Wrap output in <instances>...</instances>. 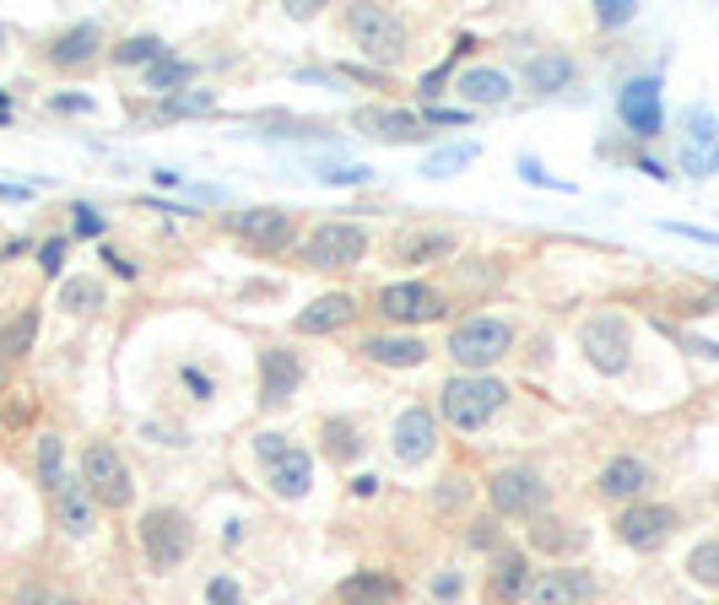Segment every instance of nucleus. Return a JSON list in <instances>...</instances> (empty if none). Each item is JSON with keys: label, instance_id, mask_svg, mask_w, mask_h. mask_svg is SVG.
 <instances>
[{"label": "nucleus", "instance_id": "2f4dec72", "mask_svg": "<svg viewBox=\"0 0 719 605\" xmlns=\"http://www.w3.org/2000/svg\"><path fill=\"white\" fill-rule=\"evenodd\" d=\"M60 309H71V314H98V309H103V286L92 282V276L60 282Z\"/></svg>", "mask_w": 719, "mask_h": 605}, {"label": "nucleus", "instance_id": "72a5a7b5", "mask_svg": "<svg viewBox=\"0 0 719 605\" xmlns=\"http://www.w3.org/2000/svg\"><path fill=\"white\" fill-rule=\"evenodd\" d=\"M687 578L703 584V589H719V541H698L687 552Z\"/></svg>", "mask_w": 719, "mask_h": 605}, {"label": "nucleus", "instance_id": "864d4df0", "mask_svg": "<svg viewBox=\"0 0 719 605\" xmlns=\"http://www.w3.org/2000/svg\"><path fill=\"white\" fill-rule=\"evenodd\" d=\"M6 114H11V103H6V98H0V120H6Z\"/></svg>", "mask_w": 719, "mask_h": 605}, {"label": "nucleus", "instance_id": "5fc2aeb1", "mask_svg": "<svg viewBox=\"0 0 719 605\" xmlns=\"http://www.w3.org/2000/svg\"><path fill=\"white\" fill-rule=\"evenodd\" d=\"M0 395H6V363H0Z\"/></svg>", "mask_w": 719, "mask_h": 605}, {"label": "nucleus", "instance_id": "473e14b6", "mask_svg": "<svg viewBox=\"0 0 719 605\" xmlns=\"http://www.w3.org/2000/svg\"><path fill=\"white\" fill-rule=\"evenodd\" d=\"M163 54H169V49H163V39H152V33H135V39H125L120 49H114V65H120V71H125V65H146V71H152Z\"/></svg>", "mask_w": 719, "mask_h": 605}, {"label": "nucleus", "instance_id": "2eb2a0df", "mask_svg": "<svg viewBox=\"0 0 719 605\" xmlns=\"http://www.w3.org/2000/svg\"><path fill=\"white\" fill-rule=\"evenodd\" d=\"M595 589L600 584L585 567H547L541 578H530V605H590Z\"/></svg>", "mask_w": 719, "mask_h": 605}, {"label": "nucleus", "instance_id": "7ed1b4c3", "mask_svg": "<svg viewBox=\"0 0 719 605\" xmlns=\"http://www.w3.org/2000/svg\"><path fill=\"white\" fill-rule=\"evenodd\" d=\"M346 28L357 49L379 65H401L406 60V43H412V28L395 6H346Z\"/></svg>", "mask_w": 719, "mask_h": 605}, {"label": "nucleus", "instance_id": "e433bc0d", "mask_svg": "<svg viewBox=\"0 0 719 605\" xmlns=\"http://www.w3.org/2000/svg\"><path fill=\"white\" fill-rule=\"evenodd\" d=\"M466 497H470L466 476H444V482H438V492H433V508H438V514H455Z\"/></svg>", "mask_w": 719, "mask_h": 605}, {"label": "nucleus", "instance_id": "0eeeda50", "mask_svg": "<svg viewBox=\"0 0 719 605\" xmlns=\"http://www.w3.org/2000/svg\"><path fill=\"white\" fill-rule=\"evenodd\" d=\"M487 497H493V514H498V520H536L541 503H547V482H541V471H530V465H498V471L487 476Z\"/></svg>", "mask_w": 719, "mask_h": 605}, {"label": "nucleus", "instance_id": "4468645a", "mask_svg": "<svg viewBox=\"0 0 719 605\" xmlns=\"http://www.w3.org/2000/svg\"><path fill=\"white\" fill-rule=\"evenodd\" d=\"M655 482V471L638 460V454H617V460H606L600 465V476H595V492L606 497V503H644V492Z\"/></svg>", "mask_w": 719, "mask_h": 605}, {"label": "nucleus", "instance_id": "79ce46f5", "mask_svg": "<svg viewBox=\"0 0 719 605\" xmlns=\"http://www.w3.org/2000/svg\"><path fill=\"white\" fill-rule=\"evenodd\" d=\"M476 552H498V520H470V535H466Z\"/></svg>", "mask_w": 719, "mask_h": 605}, {"label": "nucleus", "instance_id": "f8f14e48", "mask_svg": "<svg viewBox=\"0 0 719 605\" xmlns=\"http://www.w3.org/2000/svg\"><path fill=\"white\" fill-rule=\"evenodd\" d=\"M389 448H395L401 465H423L427 454L438 448V416L427 405H406L395 416V427H389Z\"/></svg>", "mask_w": 719, "mask_h": 605}, {"label": "nucleus", "instance_id": "ea45409f", "mask_svg": "<svg viewBox=\"0 0 719 605\" xmlns=\"http://www.w3.org/2000/svg\"><path fill=\"white\" fill-rule=\"evenodd\" d=\"M634 0H600V6H595V22H600V28H622V22H634Z\"/></svg>", "mask_w": 719, "mask_h": 605}, {"label": "nucleus", "instance_id": "cd10ccee", "mask_svg": "<svg viewBox=\"0 0 719 605\" xmlns=\"http://www.w3.org/2000/svg\"><path fill=\"white\" fill-rule=\"evenodd\" d=\"M455 92H460L466 103H504L508 92H514V81H508V71L476 65V71H466V77L455 81Z\"/></svg>", "mask_w": 719, "mask_h": 605}, {"label": "nucleus", "instance_id": "7c9ffc66", "mask_svg": "<svg viewBox=\"0 0 719 605\" xmlns=\"http://www.w3.org/2000/svg\"><path fill=\"white\" fill-rule=\"evenodd\" d=\"M190 81H195V65H190V60H169V54L146 71V87H152V92H169V98H179Z\"/></svg>", "mask_w": 719, "mask_h": 605}, {"label": "nucleus", "instance_id": "aec40b11", "mask_svg": "<svg viewBox=\"0 0 719 605\" xmlns=\"http://www.w3.org/2000/svg\"><path fill=\"white\" fill-rule=\"evenodd\" d=\"M352 298L346 292H320L308 309H297V335H336L341 324L352 320Z\"/></svg>", "mask_w": 719, "mask_h": 605}, {"label": "nucleus", "instance_id": "4be33fe9", "mask_svg": "<svg viewBox=\"0 0 719 605\" xmlns=\"http://www.w3.org/2000/svg\"><path fill=\"white\" fill-rule=\"evenodd\" d=\"M98 49H103V33L82 22V28H65L60 39L49 43V65H60V71H77V65H92L98 60Z\"/></svg>", "mask_w": 719, "mask_h": 605}, {"label": "nucleus", "instance_id": "423d86ee", "mask_svg": "<svg viewBox=\"0 0 719 605\" xmlns=\"http://www.w3.org/2000/svg\"><path fill=\"white\" fill-rule=\"evenodd\" d=\"M82 482H87V492H92L98 508H130V503H135V476H130L125 454H120L114 444H103V438L87 444Z\"/></svg>", "mask_w": 719, "mask_h": 605}, {"label": "nucleus", "instance_id": "20e7f679", "mask_svg": "<svg viewBox=\"0 0 719 605\" xmlns=\"http://www.w3.org/2000/svg\"><path fill=\"white\" fill-rule=\"evenodd\" d=\"M135 535H141V552H146V563L158 567V573L179 567L195 552V525H190L184 508H146Z\"/></svg>", "mask_w": 719, "mask_h": 605}, {"label": "nucleus", "instance_id": "f257e3e1", "mask_svg": "<svg viewBox=\"0 0 719 605\" xmlns=\"http://www.w3.org/2000/svg\"><path fill=\"white\" fill-rule=\"evenodd\" d=\"M508 401V384L493 373H455L444 390H438V416L455 427V433H476L487 427Z\"/></svg>", "mask_w": 719, "mask_h": 605}, {"label": "nucleus", "instance_id": "f3484780", "mask_svg": "<svg viewBox=\"0 0 719 605\" xmlns=\"http://www.w3.org/2000/svg\"><path fill=\"white\" fill-rule=\"evenodd\" d=\"M357 130L379 141H427V120L412 109H357Z\"/></svg>", "mask_w": 719, "mask_h": 605}, {"label": "nucleus", "instance_id": "6ab92c4d", "mask_svg": "<svg viewBox=\"0 0 719 605\" xmlns=\"http://www.w3.org/2000/svg\"><path fill=\"white\" fill-rule=\"evenodd\" d=\"M519 595H530V557H525V552H498L493 578H487V601L514 605Z\"/></svg>", "mask_w": 719, "mask_h": 605}, {"label": "nucleus", "instance_id": "a19ab883", "mask_svg": "<svg viewBox=\"0 0 719 605\" xmlns=\"http://www.w3.org/2000/svg\"><path fill=\"white\" fill-rule=\"evenodd\" d=\"M687 130H692V147H703V152L719 141V135H715V114H709V109H687Z\"/></svg>", "mask_w": 719, "mask_h": 605}, {"label": "nucleus", "instance_id": "c9c22d12", "mask_svg": "<svg viewBox=\"0 0 719 605\" xmlns=\"http://www.w3.org/2000/svg\"><path fill=\"white\" fill-rule=\"evenodd\" d=\"M325 454H331L336 465H352V460L363 454V444H357V433H352L346 422H325Z\"/></svg>", "mask_w": 719, "mask_h": 605}, {"label": "nucleus", "instance_id": "bb28decb", "mask_svg": "<svg viewBox=\"0 0 719 605\" xmlns=\"http://www.w3.org/2000/svg\"><path fill=\"white\" fill-rule=\"evenodd\" d=\"M265 476H271V492H276L282 503H297V497L314 486V460H308L303 448H293V454H287V460H276Z\"/></svg>", "mask_w": 719, "mask_h": 605}, {"label": "nucleus", "instance_id": "4c0bfd02", "mask_svg": "<svg viewBox=\"0 0 719 605\" xmlns=\"http://www.w3.org/2000/svg\"><path fill=\"white\" fill-rule=\"evenodd\" d=\"M476 158V147H449V152H438V158L423 162L427 179H438V173H455V168H466V162Z\"/></svg>", "mask_w": 719, "mask_h": 605}, {"label": "nucleus", "instance_id": "58836bf2", "mask_svg": "<svg viewBox=\"0 0 719 605\" xmlns=\"http://www.w3.org/2000/svg\"><path fill=\"white\" fill-rule=\"evenodd\" d=\"M293 448H297V444H287L282 433H254V454H260V465H265V471H271L276 460H287Z\"/></svg>", "mask_w": 719, "mask_h": 605}, {"label": "nucleus", "instance_id": "9b49d317", "mask_svg": "<svg viewBox=\"0 0 719 605\" xmlns=\"http://www.w3.org/2000/svg\"><path fill=\"white\" fill-rule=\"evenodd\" d=\"M379 314L395 324H427L444 314V292L427 282H389L379 286Z\"/></svg>", "mask_w": 719, "mask_h": 605}, {"label": "nucleus", "instance_id": "37998d69", "mask_svg": "<svg viewBox=\"0 0 719 605\" xmlns=\"http://www.w3.org/2000/svg\"><path fill=\"white\" fill-rule=\"evenodd\" d=\"M206 605H244V589L233 578H212L206 584Z\"/></svg>", "mask_w": 719, "mask_h": 605}, {"label": "nucleus", "instance_id": "09e8293b", "mask_svg": "<svg viewBox=\"0 0 719 605\" xmlns=\"http://www.w3.org/2000/svg\"><path fill=\"white\" fill-rule=\"evenodd\" d=\"M103 265H109L114 276H125V282H135V265H130L125 254H114V249H103Z\"/></svg>", "mask_w": 719, "mask_h": 605}, {"label": "nucleus", "instance_id": "f704fd0d", "mask_svg": "<svg viewBox=\"0 0 719 605\" xmlns=\"http://www.w3.org/2000/svg\"><path fill=\"white\" fill-rule=\"evenodd\" d=\"M17 605H82L71 589H60V584H49V578H28L22 589H17Z\"/></svg>", "mask_w": 719, "mask_h": 605}, {"label": "nucleus", "instance_id": "a18cd8bd", "mask_svg": "<svg viewBox=\"0 0 719 605\" xmlns=\"http://www.w3.org/2000/svg\"><path fill=\"white\" fill-rule=\"evenodd\" d=\"M163 109H169V114H206V109H212V98H206V92H195V98H184V92H179V98H169Z\"/></svg>", "mask_w": 719, "mask_h": 605}, {"label": "nucleus", "instance_id": "f03ea898", "mask_svg": "<svg viewBox=\"0 0 719 605\" xmlns=\"http://www.w3.org/2000/svg\"><path fill=\"white\" fill-rule=\"evenodd\" d=\"M508 352H514V324L498 314H470L449 330V357L460 363V373H487Z\"/></svg>", "mask_w": 719, "mask_h": 605}, {"label": "nucleus", "instance_id": "a878e982", "mask_svg": "<svg viewBox=\"0 0 719 605\" xmlns=\"http://www.w3.org/2000/svg\"><path fill=\"white\" fill-rule=\"evenodd\" d=\"M574 77H579L574 54H557V49H547V54H530V60H525V81H530V92H563Z\"/></svg>", "mask_w": 719, "mask_h": 605}, {"label": "nucleus", "instance_id": "de8ad7c7", "mask_svg": "<svg viewBox=\"0 0 719 605\" xmlns=\"http://www.w3.org/2000/svg\"><path fill=\"white\" fill-rule=\"evenodd\" d=\"M39 260H43V271H49V276H60V260H65V239H49L39 249Z\"/></svg>", "mask_w": 719, "mask_h": 605}, {"label": "nucleus", "instance_id": "8fccbe9b", "mask_svg": "<svg viewBox=\"0 0 719 605\" xmlns=\"http://www.w3.org/2000/svg\"><path fill=\"white\" fill-rule=\"evenodd\" d=\"M433 595H438V601H455V595H460V573H438Z\"/></svg>", "mask_w": 719, "mask_h": 605}, {"label": "nucleus", "instance_id": "b1692460", "mask_svg": "<svg viewBox=\"0 0 719 605\" xmlns=\"http://www.w3.org/2000/svg\"><path fill=\"white\" fill-rule=\"evenodd\" d=\"M363 357L379 367H423L427 341H417V335H374V341H363Z\"/></svg>", "mask_w": 719, "mask_h": 605}, {"label": "nucleus", "instance_id": "c756f323", "mask_svg": "<svg viewBox=\"0 0 719 605\" xmlns=\"http://www.w3.org/2000/svg\"><path fill=\"white\" fill-rule=\"evenodd\" d=\"M39 335V309H22L11 324H0V357H22Z\"/></svg>", "mask_w": 719, "mask_h": 605}, {"label": "nucleus", "instance_id": "5701e85b", "mask_svg": "<svg viewBox=\"0 0 719 605\" xmlns=\"http://www.w3.org/2000/svg\"><path fill=\"white\" fill-rule=\"evenodd\" d=\"M530 546L547 552V557H574V552H585V530H574L557 514H536L530 520Z\"/></svg>", "mask_w": 719, "mask_h": 605}, {"label": "nucleus", "instance_id": "39448f33", "mask_svg": "<svg viewBox=\"0 0 719 605\" xmlns=\"http://www.w3.org/2000/svg\"><path fill=\"white\" fill-rule=\"evenodd\" d=\"M579 352L590 357L595 373H606V379H617V373H628L634 363V330L622 314H590V320L579 324Z\"/></svg>", "mask_w": 719, "mask_h": 605}, {"label": "nucleus", "instance_id": "3c124183", "mask_svg": "<svg viewBox=\"0 0 719 605\" xmlns=\"http://www.w3.org/2000/svg\"><path fill=\"white\" fill-rule=\"evenodd\" d=\"M427 124H466L460 109H427Z\"/></svg>", "mask_w": 719, "mask_h": 605}, {"label": "nucleus", "instance_id": "c85d7f7f", "mask_svg": "<svg viewBox=\"0 0 719 605\" xmlns=\"http://www.w3.org/2000/svg\"><path fill=\"white\" fill-rule=\"evenodd\" d=\"M60 465H65V438H60V433H39V486L49 497L65 486V471H60Z\"/></svg>", "mask_w": 719, "mask_h": 605}, {"label": "nucleus", "instance_id": "6e6d98bb", "mask_svg": "<svg viewBox=\"0 0 719 605\" xmlns=\"http://www.w3.org/2000/svg\"><path fill=\"white\" fill-rule=\"evenodd\" d=\"M0 43H6V28H0Z\"/></svg>", "mask_w": 719, "mask_h": 605}, {"label": "nucleus", "instance_id": "1a4fd4ad", "mask_svg": "<svg viewBox=\"0 0 719 605\" xmlns=\"http://www.w3.org/2000/svg\"><path fill=\"white\" fill-rule=\"evenodd\" d=\"M677 530H681V514L671 503H628L617 514V541L634 546V552H660Z\"/></svg>", "mask_w": 719, "mask_h": 605}, {"label": "nucleus", "instance_id": "dca6fc26", "mask_svg": "<svg viewBox=\"0 0 719 605\" xmlns=\"http://www.w3.org/2000/svg\"><path fill=\"white\" fill-rule=\"evenodd\" d=\"M303 384V357L287 346H265L260 352V405H287Z\"/></svg>", "mask_w": 719, "mask_h": 605}, {"label": "nucleus", "instance_id": "393cba45", "mask_svg": "<svg viewBox=\"0 0 719 605\" xmlns=\"http://www.w3.org/2000/svg\"><path fill=\"white\" fill-rule=\"evenodd\" d=\"M395 595H401V584L389 573H352L336 584L341 605H395Z\"/></svg>", "mask_w": 719, "mask_h": 605}, {"label": "nucleus", "instance_id": "a211bd4d", "mask_svg": "<svg viewBox=\"0 0 719 605\" xmlns=\"http://www.w3.org/2000/svg\"><path fill=\"white\" fill-rule=\"evenodd\" d=\"M460 249L455 233H433V228H406L401 239H395V260L401 265H438V260H449Z\"/></svg>", "mask_w": 719, "mask_h": 605}, {"label": "nucleus", "instance_id": "603ef678", "mask_svg": "<svg viewBox=\"0 0 719 605\" xmlns=\"http://www.w3.org/2000/svg\"><path fill=\"white\" fill-rule=\"evenodd\" d=\"M671 233H687V239H703V243H715L719 249V233H698V228H681V222H671Z\"/></svg>", "mask_w": 719, "mask_h": 605}, {"label": "nucleus", "instance_id": "412c9836", "mask_svg": "<svg viewBox=\"0 0 719 605\" xmlns=\"http://www.w3.org/2000/svg\"><path fill=\"white\" fill-rule=\"evenodd\" d=\"M54 514H60V530H65V535H92V530H98V503H92L87 482L60 486V492H54Z\"/></svg>", "mask_w": 719, "mask_h": 605}, {"label": "nucleus", "instance_id": "49530a36", "mask_svg": "<svg viewBox=\"0 0 719 605\" xmlns=\"http://www.w3.org/2000/svg\"><path fill=\"white\" fill-rule=\"evenodd\" d=\"M363 179H374V173L357 168V162H352V168H325V184H363Z\"/></svg>", "mask_w": 719, "mask_h": 605}, {"label": "nucleus", "instance_id": "6e6552de", "mask_svg": "<svg viewBox=\"0 0 719 605\" xmlns=\"http://www.w3.org/2000/svg\"><path fill=\"white\" fill-rule=\"evenodd\" d=\"M368 254V233L357 222H320L308 243H303V260L314 271H346V265H363Z\"/></svg>", "mask_w": 719, "mask_h": 605}, {"label": "nucleus", "instance_id": "9d476101", "mask_svg": "<svg viewBox=\"0 0 719 605\" xmlns=\"http://www.w3.org/2000/svg\"><path fill=\"white\" fill-rule=\"evenodd\" d=\"M227 228H233V233L244 239V249H254V254H282V249H293V239H297V216L282 211V205L239 211Z\"/></svg>", "mask_w": 719, "mask_h": 605}, {"label": "nucleus", "instance_id": "c03bdc74", "mask_svg": "<svg viewBox=\"0 0 719 605\" xmlns=\"http://www.w3.org/2000/svg\"><path fill=\"white\" fill-rule=\"evenodd\" d=\"M71 222H77V239H103V216H98L92 205H77Z\"/></svg>", "mask_w": 719, "mask_h": 605}, {"label": "nucleus", "instance_id": "ddd939ff", "mask_svg": "<svg viewBox=\"0 0 719 605\" xmlns=\"http://www.w3.org/2000/svg\"><path fill=\"white\" fill-rule=\"evenodd\" d=\"M617 114L622 124L634 130V135H660V124H666V109H660V77H634L622 92H617Z\"/></svg>", "mask_w": 719, "mask_h": 605}]
</instances>
